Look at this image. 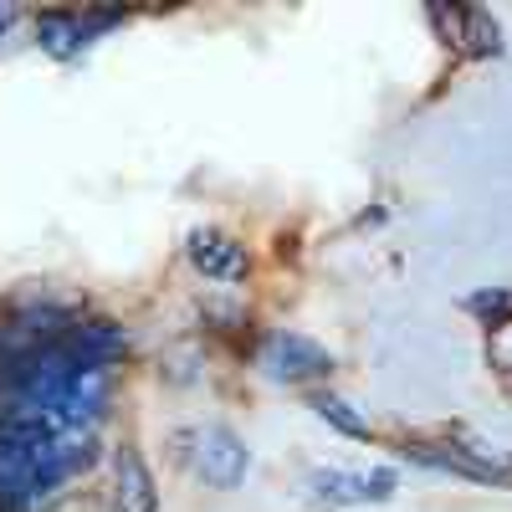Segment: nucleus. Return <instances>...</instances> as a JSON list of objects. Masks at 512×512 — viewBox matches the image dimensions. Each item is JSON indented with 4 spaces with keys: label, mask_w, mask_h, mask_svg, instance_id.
Here are the masks:
<instances>
[{
    "label": "nucleus",
    "mask_w": 512,
    "mask_h": 512,
    "mask_svg": "<svg viewBox=\"0 0 512 512\" xmlns=\"http://www.w3.org/2000/svg\"><path fill=\"white\" fill-rule=\"evenodd\" d=\"M466 308H472L477 318H487V328H492V323L512 318V297H507V292H477V297H472V303H466Z\"/></svg>",
    "instance_id": "nucleus-11"
},
{
    "label": "nucleus",
    "mask_w": 512,
    "mask_h": 512,
    "mask_svg": "<svg viewBox=\"0 0 512 512\" xmlns=\"http://www.w3.org/2000/svg\"><path fill=\"white\" fill-rule=\"evenodd\" d=\"M123 16H113V11H41L36 16V41L47 47L52 57H77L88 41L98 36V31H108V26H118Z\"/></svg>",
    "instance_id": "nucleus-4"
},
{
    "label": "nucleus",
    "mask_w": 512,
    "mask_h": 512,
    "mask_svg": "<svg viewBox=\"0 0 512 512\" xmlns=\"http://www.w3.org/2000/svg\"><path fill=\"white\" fill-rule=\"evenodd\" d=\"M405 456L415 466L456 472V477H472V482H512V456H502L492 446H477V441H446V446L415 441V446H405Z\"/></svg>",
    "instance_id": "nucleus-2"
},
{
    "label": "nucleus",
    "mask_w": 512,
    "mask_h": 512,
    "mask_svg": "<svg viewBox=\"0 0 512 512\" xmlns=\"http://www.w3.org/2000/svg\"><path fill=\"white\" fill-rule=\"evenodd\" d=\"M118 512H159L154 472L144 466V456L134 446L118 451Z\"/></svg>",
    "instance_id": "nucleus-7"
},
{
    "label": "nucleus",
    "mask_w": 512,
    "mask_h": 512,
    "mask_svg": "<svg viewBox=\"0 0 512 512\" xmlns=\"http://www.w3.org/2000/svg\"><path fill=\"white\" fill-rule=\"evenodd\" d=\"M487 359H492V369L512 374V318H502V323L487 328Z\"/></svg>",
    "instance_id": "nucleus-10"
},
{
    "label": "nucleus",
    "mask_w": 512,
    "mask_h": 512,
    "mask_svg": "<svg viewBox=\"0 0 512 512\" xmlns=\"http://www.w3.org/2000/svg\"><path fill=\"white\" fill-rule=\"evenodd\" d=\"M180 446H185L190 472L205 487H221V492L241 487V477H246V446L226 431V425H200V431H185Z\"/></svg>",
    "instance_id": "nucleus-1"
},
{
    "label": "nucleus",
    "mask_w": 512,
    "mask_h": 512,
    "mask_svg": "<svg viewBox=\"0 0 512 512\" xmlns=\"http://www.w3.org/2000/svg\"><path fill=\"white\" fill-rule=\"evenodd\" d=\"M308 487L318 492V502L328 507H364V502H384L395 492V472L390 466H379V472H338V466H318L308 477Z\"/></svg>",
    "instance_id": "nucleus-6"
},
{
    "label": "nucleus",
    "mask_w": 512,
    "mask_h": 512,
    "mask_svg": "<svg viewBox=\"0 0 512 512\" xmlns=\"http://www.w3.org/2000/svg\"><path fill=\"white\" fill-rule=\"evenodd\" d=\"M185 256H190V267H195L205 282H246V272H251V256H246V246H241L236 236L216 231V226H200V231H190Z\"/></svg>",
    "instance_id": "nucleus-5"
},
{
    "label": "nucleus",
    "mask_w": 512,
    "mask_h": 512,
    "mask_svg": "<svg viewBox=\"0 0 512 512\" xmlns=\"http://www.w3.org/2000/svg\"><path fill=\"white\" fill-rule=\"evenodd\" d=\"M16 21H21V11H16V6H0V36H6Z\"/></svg>",
    "instance_id": "nucleus-12"
},
{
    "label": "nucleus",
    "mask_w": 512,
    "mask_h": 512,
    "mask_svg": "<svg viewBox=\"0 0 512 512\" xmlns=\"http://www.w3.org/2000/svg\"><path fill=\"white\" fill-rule=\"evenodd\" d=\"M262 369H267L272 379H282V384H308V379L333 374V354L318 349L313 338H303V333L277 328V333L262 338Z\"/></svg>",
    "instance_id": "nucleus-3"
},
{
    "label": "nucleus",
    "mask_w": 512,
    "mask_h": 512,
    "mask_svg": "<svg viewBox=\"0 0 512 512\" xmlns=\"http://www.w3.org/2000/svg\"><path fill=\"white\" fill-rule=\"evenodd\" d=\"M461 47L472 52V57H497V52H502V26H497L487 11H466Z\"/></svg>",
    "instance_id": "nucleus-9"
},
{
    "label": "nucleus",
    "mask_w": 512,
    "mask_h": 512,
    "mask_svg": "<svg viewBox=\"0 0 512 512\" xmlns=\"http://www.w3.org/2000/svg\"><path fill=\"white\" fill-rule=\"evenodd\" d=\"M313 410H318V420L333 425V431H344V436H354V441H369V420H364L349 400H338V395H313Z\"/></svg>",
    "instance_id": "nucleus-8"
}]
</instances>
